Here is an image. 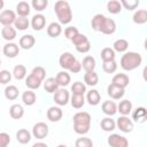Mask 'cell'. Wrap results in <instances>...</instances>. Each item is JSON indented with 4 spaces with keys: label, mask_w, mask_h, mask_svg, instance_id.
I'll use <instances>...</instances> for the list:
<instances>
[{
    "label": "cell",
    "mask_w": 147,
    "mask_h": 147,
    "mask_svg": "<svg viewBox=\"0 0 147 147\" xmlns=\"http://www.w3.org/2000/svg\"><path fill=\"white\" fill-rule=\"evenodd\" d=\"M142 56L137 52H126L121 57V67L125 71H132L140 67Z\"/></svg>",
    "instance_id": "cell-1"
},
{
    "label": "cell",
    "mask_w": 147,
    "mask_h": 147,
    "mask_svg": "<svg viewBox=\"0 0 147 147\" xmlns=\"http://www.w3.org/2000/svg\"><path fill=\"white\" fill-rule=\"evenodd\" d=\"M54 11L57 16L60 24H69L72 20V11L69 2L64 0H59L54 5Z\"/></svg>",
    "instance_id": "cell-2"
},
{
    "label": "cell",
    "mask_w": 147,
    "mask_h": 147,
    "mask_svg": "<svg viewBox=\"0 0 147 147\" xmlns=\"http://www.w3.org/2000/svg\"><path fill=\"white\" fill-rule=\"evenodd\" d=\"M53 99L57 106H65L70 100V95L65 88H57L54 92Z\"/></svg>",
    "instance_id": "cell-3"
},
{
    "label": "cell",
    "mask_w": 147,
    "mask_h": 147,
    "mask_svg": "<svg viewBox=\"0 0 147 147\" xmlns=\"http://www.w3.org/2000/svg\"><path fill=\"white\" fill-rule=\"evenodd\" d=\"M116 125L124 133L131 132L133 130V127H134V124H133L132 119H130L127 116H119L117 118V121H116Z\"/></svg>",
    "instance_id": "cell-4"
},
{
    "label": "cell",
    "mask_w": 147,
    "mask_h": 147,
    "mask_svg": "<svg viewBox=\"0 0 147 147\" xmlns=\"http://www.w3.org/2000/svg\"><path fill=\"white\" fill-rule=\"evenodd\" d=\"M108 145L110 147H129V141L125 137L117 133H113L108 137Z\"/></svg>",
    "instance_id": "cell-5"
},
{
    "label": "cell",
    "mask_w": 147,
    "mask_h": 147,
    "mask_svg": "<svg viewBox=\"0 0 147 147\" xmlns=\"http://www.w3.org/2000/svg\"><path fill=\"white\" fill-rule=\"evenodd\" d=\"M48 134V125L44 122H38L32 127V136L37 139H44Z\"/></svg>",
    "instance_id": "cell-6"
},
{
    "label": "cell",
    "mask_w": 147,
    "mask_h": 147,
    "mask_svg": "<svg viewBox=\"0 0 147 147\" xmlns=\"http://www.w3.org/2000/svg\"><path fill=\"white\" fill-rule=\"evenodd\" d=\"M76 60H77V59H76L71 53H69V52H64V53H62V54L60 55L59 64H60V67H61L62 69H64V70H69L70 67L75 63Z\"/></svg>",
    "instance_id": "cell-7"
},
{
    "label": "cell",
    "mask_w": 147,
    "mask_h": 147,
    "mask_svg": "<svg viewBox=\"0 0 147 147\" xmlns=\"http://www.w3.org/2000/svg\"><path fill=\"white\" fill-rule=\"evenodd\" d=\"M15 20H16V13L10 10V9L2 10L0 14V23L3 26H8V25L14 24Z\"/></svg>",
    "instance_id": "cell-8"
},
{
    "label": "cell",
    "mask_w": 147,
    "mask_h": 147,
    "mask_svg": "<svg viewBox=\"0 0 147 147\" xmlns=\"http://www.w3.org/2000/svg\"><path fill=\"white\" fill-rule=\"evenodd\" d=\"M74 124L91 126V115L86 111H78L74 115Z\"/></svg>",
    "instance_id": "cell-9"
},
{
    "label": "cell",
    "mask_w": 147,
    "mask_h": 147,
    "mask_svg": "<svg viewBox=\"0 0 147 147\" xmlns=\"http://www.w3.org/2000/svg\"><path fill=\"white\" fill-rule=\"evenodd\" d=\"M2 53L9 59H14L20 53V46L17 44H15V42H7V44L3 45Z\"/></svg>",
    "instance_id": "cell-10"
},
{
    "label": "cell",
    "mask_w": 147,
    "mask_h": 147,
    "mask_svg": "<svg viewBox=\"0 0 147 147\" xmlns=\"http://www.w3.org/2000/svg\"><path fill=\"white\" fill-rule=\"evenodd\" d=\"M107 93H108V95L113 100H119V99H122L124 96L125 90L122 88V87H119V86H116L114 84H110L107 87Z\"/></svg>",
    "instance_id": "cell-11"
},
{
    "label": "cell",
    "mask_w": 147,
    "mask_h": 147,
    "mask_svg": "<svg viewBox=\"0 0 147 147\" xmlns=\"http://www.w3.org/2000/svg\"><path fill=\"white\" fill-rule=\"evenodd\" d=\"M32 29L34 31H40L45 28V24H46V17L42 15V14H36L32 16L31 18V22H30Z\"/></svg>",
    "instance_id": "cell-12"
},
{
    "label": "cell",
    "mask_w": 147,
    "mask_h": 147,
    "mask_svg": "<svg viewBox=\"0 0 147 147\" xmlns=\"http://www.w3.org/2000/svg\"><path fill=\"white\" fill-rule=\"evenodd\" d=\"M47 118L51 121V122H59L62 116H63V113H62V109L60 107H49L48 110H47Z\"/></svg>",
    "instance_id": "cell-13"
},
{
    "label": "cell",
    "mask_w": 147,
    "mask_h": 147,
    "mask_svg": "<svg viewBox=\"0 0 147 147\" xmlns=\"http://www.w3.org/2000/svg\"><path fill=\"white\" fill-rule=\"evenodd\" d=\"M34 44H36V39L32 34H24L20 38V41H18L20 47L23 49H30L34 46Z\"/></svg>",
    "instance_id": "cell-14"
},
{
    "label": "cell",
    "mask_w": 147,
    "mask_h": 147,
    "mask_svg": "<svg viewBox=\"0 0 147 147\" xmlns=\"http://www.w3.org/2000/svg\"><path fill=\"white\" fill-rule=\"evenodd\" d=\"M129 83H130V79H129L127 75H125V74H116L111 79V84H114L116 86H119L124 90L129 85Z\"/></svg>",
    "instance_id": "cell-15"
},
{
    "label": "cell",
    "mask_w": 147,
    "mask_h": 147,
    "mask_svg": "<svg viewBox=\"0 0 147 147\" xmlns=\"http://www.w3.org/2000/svg\"><path fill=\"white\" fill-rule=\"evenodd\" d=\"M101 109H102V113L107 116H113L117 113V105L111 101V100H107V101H103L102 106H101Z\"/></svg>",
    "instance_id": "cell-16"
},
{
    "label": "cell",
    "mask_w": 147,
    "mask_h": 147,
    "mask_svg": "<svg viewBox=\"0 0 147 147\" xmlns=\"http://www.w3.org/2000/svg\"><path fill=\"white\" fill-rule=\"evenodd\" d=\"M116 31V23L113 18H108L106 17L105 22H103V25L100 30V32L105 33V34H113L114 32Z\"/></svg>",
    "instance_id": "cell-17"
},
{
    "label": "cell",
    "mask_w": 147,
    "mask_h": 147,
    "mask_svg": "<svg viewBox=\"0 0 147 147\" xmlns=\"http://www.w3.org/2000/svg\"><path fill=\"white\" fill-rule=\"evenodd\" d=\"M82 63V69L85 70V72H88V71H94L95 69V65H96V62H95V59L91 55H87L83 59V62Z\"/></svg>",
    "instance_id": "cell-18"
},
{
    "label": "cell",
    "mask_w": 147,
    "mask_h": 147,
    "mask_svg": "<svg viewBox=\"0 0 147 147\" xmlns=\"http://www.w3.org/2000/svg\"><path fill=\"white\" fill-rule=\"evenodd\" d=\"M131 110H132V102L130 100H122L117 105V111H119L122 116H127L131 113Z\"/></svg>",
    "instance_id": "cell-19"
},
{
    "label": "cell",
    "mask_w": 147,
    "mask_h": 147,
    "mask_svg": "<svg viewBox=\"0 0 147 147\" xmlns=\"http://www.w3.org/2000/svg\"><path fill=\"white\" fill-rule=\"evenodd\" d=\"M1 36L5 40L7 41H11L16 38V29L13 28L11 25H8V26H3L2 30H1Z\"/></svg>",
    "instance_id": "cell-20"
},
{
    "label": "cell",
    "mask_w": 147,
    "mask_h": 147,
    "mask_svg": "<svg viewBox=\"0 0 147 147\" xmlns=\"http://www.w3.org/2000/svg\"><path fill=\"white\" fill-rule=\"evenodd\" d=\"M86 101L91 105V106H96L100 103L101 101V95L99 93V91L96 90H91L87 92L86 94Z\"/></svg>",
    "instance_id": "cell-21"
},
{
    "label": "cell",
    "mask_w": 147,
    "mask_h": 147,
    "mask_svg": "<svg viewBox=\"0 0 147 147\" xmlns=\"http://www.w3.org/2000/svg\"><path fill=\"white\" fill-rule=\"evenodd\" d=\"M9 115H10V117L14 118V119H20V118H22L23 115H24V109H23V107H22L21 105L14 103V105H11L10 108H9Z\"/></svg>",
    "instance_id": "cell-22"
},
{
    "label": "cell",
    "mask_w": 147,
    "mask_h": 147,
    "mask_svg": "<svg viewBox=\"0 0 147 147\" xmlns=\"http://www.w3.org/2000/svg\"><path fill=\"white\" fill-rule=\"evenodd\" d=\"M16 140L22 145L28 144L31 140V132L28 131L26 129H20L16 132Z\"/></svg>",
    "instance_id": "cell-23"
},
{
    "label": "cell",
    "mask_w": 147,
    "mask_h": 147,
    "mask_svg": "<svg viewBox=\"0 0 147 147\" xmlns=\"http://www.w3.org/2000/svg\"><path fill=\"white\" fill-rule=\"evenodd\" d=\"M62 33V28L61 24L57 22H52L48 26H47V34L52 38H56Z\"/></svg>",
    "instance_id": "cell-24"
},
{
    "label": "cell",
    "mask_w": 147,
    "mask_h": 147,
    "mask_svg": "<svg viewBox=\"0 0 147 147\" xmlns=\"http://www.w3.org/2000/svg\"><path fill=\"white\" fill-rule=\"evenodd\" d=\"M30 5L26 1H20L16 5V13L20 17H26L30 14Z\"/></svg>",
    "instance_id": "cell-25"
},
{
    "label": "cell",
    "mask_w": 147,
    "mask_h": 147,
    "mask_svg": "<svg viewBox=\"0 0 147 147\" xmlns=\"http://www.w3.org/2000/svg\"><path fill=\"white\" fill-rule=\"evenodd\" d=\"M106 20V16L103 14H96L93 16L92 21H91V25H92V29L94 31H100L102 25H103V22Z\"/></svg>",
    "instance_id": "cell-26"
},
{
    "label": "cell",
    "mask_w": 147,
    "mask_h": 147,
    "mask_svg": "<svg viewBox=\"0 0 147 147\" xmlns=\"http://www.w3.org/2000/svg\"><path fill=\"white\" fill-rule=\"evenodd\" d=\"M100 126H101V129H102L103 131H106V132H111V131H114L115 127H116V122H115L113 118H110V117H105V118L101 119Z\"/></svg>",
    "instance_id": "cell-27"
},
{
    "label": "cell",
    "mask_w": 147,
    "mask_h": 147,
    "mask_svg": "<svg viewBox=\"0 0 147 147\" xmlns=\"http://www.w3.org/2000/svg\"><path fill=\"white\" fill-rule=\"evenodd\" d=\"M132 20L136 24H145L147 22V10L146 9H138L133 14Z\"/></svg>",
    "instance_id": "cell-28"
},
{
    "label": "cell",
    "mask_w": 147,
    "mask_h": 147,
    "mask_svg": "<svg viewBox=\"0 0 147 147\" xmlns=\"http://www.w3.org/2000/svg\"><path fill=\"white\" fill-rule=\"evenodd\" d=\"M11 75H13L14 78L17 79V80L24 79V78L26 77V68H25V65H23V64H17V65H15L14 69H13Z\"/></svg>",
    "instance_id": "cell-29"
},
{
    "label": "cell",
    "mask_w": 147,
    "mask_h": 147,
    "mask_svg": "<svg viewBox=\"0 0 147 147\" xmlns=\"http://www.w3.org/2000/svg\"><path fill=\"white\" fill-rule=\"evenodd\" d=\"M55 79H56L59 86H63V87H64V86L69 85V83H70V80H71V77H70V75H69L65 70H63V71L57 72Z\"/></svg>",
    "instance_id": "cell-30"
},
{
    "label": "cell",
    "mask_w": 147,
    "mask_h": 147,
    "mask_svg": "<svg viewBox=\"0 0 147 147\" xmlns=\"http://www.w3.org/2000/svg\"><path fill=\"white\" fill-rule=\"evenodd\" d=\"M84 82L88 86H95L99 83V76L95 71H88L84 75Z\"/></svg>",
    "instance_id": "cell-31"
},
{
    "label": "cell",
    "mask_w": 147,
    "mask_h": 147,
    "mask_svg": "<svg viewBox=\"0 0 147 147\" xmlns=\"http://www.w3.org/2000/svg\"><path fill=\"white\" fill-rule=\"evenodd\" d=\"M36 100H37V96H36V93L33 91L28 90V91L23 92V94H22V101H23V103L25 106H32V105H34Z\"/></svg>",
    "instance_id": "cell-32"
},
{
    "label": "cell",
    "mask_w": 147,
    "mask_h": 147,
    "mask_svg": "<svg viewBox=\"0 0 147 147\" xmlns=\"http://www.w3.org/2000/svg\"><path fill=\"white\" fill-rule=\"evenodd\" d=\"M44 88L48 93H54L59 88V84L55 79V77H49L44 82Z\"/></svg>",
    "instance_id": "cell-33"
},
{
    "label": "cell",
    "mask_w": 147,
    "mask_h": 147,
    "mask_svg": "<svg viewBox=\"0 0 147 147\" xmlns=\"http://www.w3.org/2000/svg\"><path fill=\"white\" fill-rule=\"evenodd\" d=\"M3 93H5V98L7 100L13 101V100H16L18 96V88L15 85H8V86H6Z\"/></svg>",
    "instance_id": "cell-34"
},
{
    "label": "cell",
    "mask_w": 147,
    "mask_h": 147,
    "mask_svg": "<svg viewBox=\"0 0 147 147\" xmlns=\"http://www.w3.org/2000/svg\"><path fill=\"white\" fill-rule=\"evenodd\" d=\"M127 47H129V41H127L126 39H122V38L115 40L114 44H113V49H114V52H118V53L125 52V51L127 49Z\"/></svg>",
    "instance_id": "cell-35"
},
{
    "label": "cell",
    "mask_w": 147,
    "mask_h": 147,
    "mask_svg": "<svg viewBox=\"0 0 147 147\" xmlns=\"http://www.w3.org/2000/svg\"><path fill=\"white\" fill-rule=\"evenodd\" d=\"M70 103L74 108L76 109H80L84 105H85V98L84 95H78V94H72L70 98Z\"/></svg>",
    "instance_id": "cell-36"
},
{
    "label": "cell",
    "mask_w": 147,
    "mask_h": 147,
    "mask_svg": "<svg viewBox=\"0 0 147 147\" xmlns=\"http://www.w3.org/2000/svg\"><path fill=\"white\" fill-rule=\"evenodd\" d=\"M25 85H26L28 88H30L31 91H33V90H37V88L40 87L41 82H40L39 79H37L36 77H33L32 75H29V76L25 78Z\"/></svg>",
    "instance_id": "cell-37"
},
{
    "label": "cell",
    "mask_w": 147,
    "mask_h": 147,
    "mask_svg": "<svg viewBox=\"0 0 147 147\" xmlns=\"http://www.w3.org/2000/svg\"><path fill=\"white\" fill-rule=\"evenodd\" d=\"M146 115H147L146 108L145 107H138L132 113V119H134L136 122H144L146 119Z\"/></svg>",
    "instance_id": "cell-38"
},
{
    "label": "cell",
    "mask_w": 147,
    "mask_h": 147,
    "mask_svg": "<svg viewBox=\"0 0 147 147\" xmlns=\"http://www.w3.org/2000/svg\"><path fill=\"white\" fill-rule=\"evenodd\" d=\"M14 25L16 28V30H20V31H24L26 30L29 26H30V22L26 17H16L15 22H14Z\"/></svg>",
    "instance_id": "cell-39"
},
{
    "label": "cell",
    "mask_w": 147,
    "mask_h": 147,
    "mask_svg": "<svg viewBox=\"0 0 147 147\" xmlns=\"http://www.w3.org/2000/svg\"><path fill=\"white\" fill-rule=\"evenodd\" d=\"M101 60L103 62H108V61H114L115 60V52L113 48L110 47H105L102 51H101Z\"/></svg>",
    "instance_id": "cell-40"
},
{
    "label": "cell",
    "mask_w": 147,
    "mask_h": 147,
    "mask_svg": "<svg viewBox=\"0 0 147 147\" xmlns=\"http://www.w3.org/2000/svg\"><path fill=\"white\" fill-rule=\"evenodd\" d=\"M107 10L110 14H118L122 10V5L117 0H110L107 2Z\"/></svg>",
    "instance_id": "cell-41"
},
{
    "label": "cell",
    "mask_w": 147,
    "mask_h": 147,
    "mask_svg": "<svg viewBox=\"0 0 147 147\" xmlns=\"http://www.w3.org/2000/svg\"><path fill=\"white\" fill-rule=\"evenodd\" d=\"M71 92L72 94H78V95H84V93L86 92V86L84 83L82 82H75L71 85Z\"/></svg>",
    "instance_id": "cell-42"
},
{
    "label": "cell",
    "mask_w": 147,
    "mask_h": 147,
    "mask_svg": "<svg viewBox=\"0 0 147 147\" xmlns=\"http://www.w3.org/2000/svg\"><path fill=\"white\" fill-rule=\"evenodd\" d=\"M30 75H32L33 77H36L37 79H39L40 82H42L45 79V77H46V70H45V68L38 65V67H34L32 69V71H31Z\"/></svg>",
    "instance_id": "cell-43"
},
{
    "label": "cell",
    "mask_w": 147,
    "mask_h": 147,
    "mask_svg": "<svg viewBox=\"0 0 147 147\" xmlns=\"http://www.w3.org/2000/svg\"><path fill=\"white\" fill-rule=\"evenodd\" d=\"M102 70L106 74H113L117 70V63L116 61H108V62H103L102 63Z\"/></svg>",
    "instance_id": "cell-44"
},
{
    "label": "cell",
    "mask_w": 147,
    "mask_h": 147,
    "mask_svg": "<svg viewBox=\"0 0 147 147\" xmlns=\"http://www.w3.org/2000/svg\"><path fill=\"white\" fill-rule=\"evenodd\" d=\"M75 147H93V142L90 138L86 137H82L78 138L75 142Z\"/></svg>",
    "instance_id": "cell-45"
},
{
    "label": "cell",
    "mask_w": 147,
    "mask_h": 147,
    "mask_svg": "<svg viewBox=\"0 0 147 147\" xmlns=\"http://www.w3.org/2000/svg\"><path fill=\"white\" fill-rule=\"evenodd\" d=\"M47 5H48L47 0H32V2H31V6L37 11H42L47 7Z\"/></svg>",
    "instance_id": "cell-46"
},
{
    "label": "cell",
    "mask_w": 147,
    "mask_h": 147,
    "mask_svg": "<svg viewBox=\"0 0 147 147\" xmlns=\"http://www.w3.org/2000/svg\"><path fill=\"white\" fill-rule=\"evenodd\" d=\"M122 7H124L127 10H133L139 6V0H122L121 1Z\"/></svg>",
    "instance_id": "cell-47"
},
{
    "label": "cell",
    "mask_w": 147,
    "mask_h": 147,
    "mask_svg": "<svg viewBox=\"0 0 147 147\" xmlns=\"http://www.w3.org/2000/svg\"><path fill=\"white\" fill-rule=\"evenodd\" d=\"M11 80V72L3 69L0 70V84H8Z\"/></svg>",
    "instance_id": "cell-48"
},
{
    "label": "cell",
    "mask_w": 147,
    "mask_h": 147,
    "mask_svg": "<svg viewBox=\"0 0 147 147\" xmlns=\"http://www.w3.org/2000/svg\"><path fill=\"white\" fill-rule=\"evenodd\" d=\"M77 33H79V31H78V29L76 28V26H68V28H65V30H64V36H65V38L67 39H69V40H71Z\"/></svg>",
    "instance_id": "cell-49"
},
{
    "label": "cell",
    "mask_w": 147,
    "mask_h": 147,
    "mask_svg": "<svg viewBox=\"0 0 147 147\" xmlns=\"http://www.w3.org/2000/svg\"><path fill=\"white\" fill-rule=\"evenodd\" d=\"M90 49H91V42H90L88 39H87L86 41L82 42L80 45L76 46V51H77L78 53H87Z\"/></svg>",
    "instance_id": "cell-50"
},
{
    "label": "cell",
    "mask_w": 147,
    "mask_h": 147,
    "mask_svg": "<svg viewBox=\"0 0 147 147\" xmlns=\"http://www.w3.org/2000/svg\"><path fill=\"white\" fill-rule=\"evenodd\" d=\"M87 40V37L85 36V34H83V33H77L72 39H71V42L75 45V46H78V45H80L82 42H84V41H86Z\"/></svg>",
    "instance_id": "cell-51"
},
{
    "label": "cell",
    "mask_w": 147,
    "mask_h": 147,
    "mask_svg": "<svg viewBox=\"0 0 147 147\" xmlns=\"http://www.w3.org/2000/svg\"><path fill=\"white\" fill-rule=\"evenodd\" d=\"M10 142V137L6 132H0V147H7Z\"/></svg>",
    "instance_id": "cell-52"
},
{
    "label": "cell",
    "mask_w": 147,
    "mask_h": 147,
    "mask_svg": "<svg viewBox=\"0 0 147 147\" xmlns=\"http://www.w3.org/2000/svg\"><path fill=\"white\" fill-rule=\"evenodd\" d=\"M91 126H86V125H77V124H74V130L77 134H86L88 131H90Z\"/></svg>",
    "instance_id": "cell-53"
},
{
    "label": "cell",
    "mask_w": 147,
    "mask_h": 147,
    "mask_svg": "<svg viewBox=\"0 0 147 147\" xmlns=\"http://www.w3.org/2000/svg\"><path fill=\"white\" fill-rule=\"evenodd\" d=\"M82 70V63L79 62V61H75V63L70 67V69H69V71L70 72H72V74H78L79 71Z\"/></svg>",
    "instance_id": "cell-54"
},
{
    "label": "cell",
    "mask_w": 147,
    "mask_h": 147,
    "mask_svg": "<svg viewBox=\"0 0 147 147\" xmlns=\"http://www.w3.org/2000/svg\"><path fill=\"white\" fill-rule=\"evenodd\" d=\"M32 147H48L45 142H36L32 145Z\"/></svg>",
    "instance_id": "cell-55"
},
{
    "label": "cell",
    "mask_w": 147,
    "mask_h": 147,
    "mask_svg": "<svg viewBox=\"0 0 147 147\" xmlns=\"http://www.w3.org/2000/svg\"><path fill=\"white\" fill-rule=\"evenodd\" d=\"M3 5H5L3 0H0V9H2V8H3Z\"/></svg>",
    "instance_id": "cell-56"
},
{
    "label": "cell",
    "mask_w": 147,
    "mask_h": 147,
    "mask_svg": "<svg viewBox=\"0 0 147 147\" xmlns=\"http://www.w3.org/2000/svg\"><path fill=\"white\" fill-rule=\"evenodd\" d=\"M57 147H68V146H67V145H59Z\"/></svg>",
    "instance_id": "cell-57"
},
{
    "label": "cell",
    "mask_w": 147,
    "mask_h": 147,
    "mask_svg": "<svg viewBox=\"0 0 147 147\" xmlns=\"http://www.w3.org/2000/svg\"><path fill=\"white\" fill-rule=\"evenodd\" d=\"M0 64H1V59H0Z\"/></svg>",
    "instance_id": "cell-58"
}]
</instances>
